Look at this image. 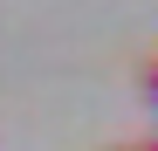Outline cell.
Returning <instances> with one entry per match:
<instances>
[{
  "mask_svg": "<svg viewBox=\"0 0 158 151\" xmlns=\"http://www.w3.org/2000/svg\"><path fill=\"white\" fill-rule=\"evenodd\" d=\"M138 89L151 96V110H158V55H144V62H138Z\"/></svg>",
  "mask_w": 158,
  "mask_h": 151,
  "instance_id": "obj_1",
  "label": "cell"
},
{
  "mask_svg": "<svg viewBox=\"0 0 158 151\" xmlns=\"http://www.w3.org/2000/svg\"><path fill=\"white\" fill-rule=\"evenodd\" d=\"M144 151H158V144H144Z\"/></svg>",
  "mask_w": 158,
  "mask_h": 151,
  "instance_id": "obj_2",
  "label": "cell"
}]
</instances>
